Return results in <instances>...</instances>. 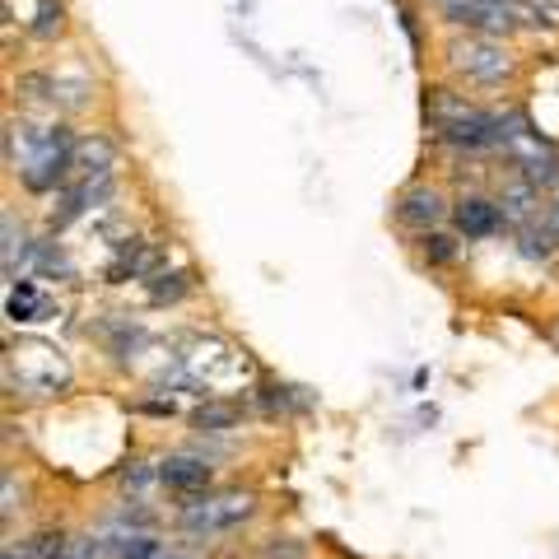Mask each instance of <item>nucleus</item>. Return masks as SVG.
Segmentation results:
<instances>
[{
	"label": "nucleus",
	"mask_w": 559,
	"mask_h": 559,
	"mask_svg": "<svg viewBox=\"0 0 559 559\" xmlns=\"http://www.w3.org/2000/svg\"><path fill=\"white\" fill-rule=\"evenodd\" d=\"M503 229V210L485 197H466L457 201V234L462 238H495Z\"/></svg>",
	"instance_id": "8"
},
{
	"label": "nucleus",
	"mask_w": 559,
	"mask_h": 559,
	"mask_svg": "<svg viewBox=\"0 0 559 559\" xmlns=\"http://www.w3.org/2000/svg\"><path fill=\"white\" fill-rule=\"evenodd\" d=\"M159 480L173 489V495H182L187 503L191 499H205V489H210V466L197 462V457H168L159 466Z\"/></svg>",
	"instance_id": "7"
},
{
	"label": "nucleus",
	"mask_w": 559,
	"mask_h": 559,
	"mask_svg": "<svg viewBox=\"0 0 559 559\" xmlns=\"http://www.w3.org/2000/svg\"><path fill=\"white\" fill-rule=\"evenodd\" d=\"M159 559H187V555H178V550H164V555H159Z\"/></svg>",
	"instance_id": "22"
},
{
	"label": "nucleus",
	"mask_w": 559,
	"mask_h": 559,
	"mask_svg": "<svg viewBox=\"0 0 559 559\" xmlns=\"http://www.w3.org/2000/svg\"><path fill=\"white\" fill-rule=\"evenodd\" d=\"M168 285H150V294H154V304H173V299H182L187 294V275L182 271H173V275H164Z\"/></svg>",
	"instance_id": "17"
},
{
	"label": "nucleus",
	"mask_w": 559,
	"mask_h": 559,
	"mask_svg": "<svg viewBox=\"0 0 559 559\" xmlns=\"http://www.w3.org/2000/svg\"><path fill=\"white\" fill-rule=\"evenodd\" d=\"M43 540H47V536H38V540H24V550H14V540H10V546H5V559H38Z\"/></svg>",
	"instance_id": "19"
},
{
	"label": "nucleus",
	"mask_w": 559,
	"mask_h": 559,
	"mask_svg": "<svg viewBox=\"0 0 559 559\" xmlns=\"http://www.w3.org/2000/svg\"><path fill=\"white\" fill-rule=\"evenodd\" d=\"M191 419H197L201 433H224V429L238 425V406H234V401H205V406Z\"/></svg>",
	"instance_id": "11"
},
{
	"label": "nucleus",
	"mask_w": 559,
	"mask_h": 559,
	"mask_svg": "<svg viewBox=\"0 0 559 559\" xmlns=\"http://www.w3.org/2000/svg\"><path fill=\"white\" fill-rule=\"evenodd\" d=\"M5 373H10V382L20 378V388L33 396H57L70 388V364L51 341H20L10 349Z\"/></svg>",
	"instance_id": "2"
},
{
	"label": "nucleus",
	"mask_w": 559,
	"mask_h": 559,
	"mask_svg": "<svg viewBox=\"0 0 559 559\" xmlns=\"http://www.w3.org/2000/svg\"><path fill=\"white\" fill-rule=\"evenodd\" d=\"M61 0H38V20H33V38H57L61 33Z\"/></svg>",
	"instance_id": "16"
},
{
	"label": "nucleus",
	"mask_w": 559,
	"mask_h": 559,
	"mask_svg": "<svg viewBox=\"0 0 559 559\" xmlns=\"http://www.w3.org/2000/svg\"><path fill=\"white\" fill-rule=\"evenodd\" d=\"M419 252H425V261H433V266H448L452 257H457V242H452L448 234H419Z\"/></svg>",
	"instance_id": "15"
},
{
	"label": "nucleus",
	"mask_w": 559,
	"mask_h": 559,
	"mask_svg": "<svg viewBox=\"0 0 559 559\" xmlns=\"http://www.w3.org/2000/svg\"><path fill=\"white\" fill-rule=\"evenodd\" d=\"M28 252H33V248H28V234L20 229V224H14V215L5 210V275H10V280H14V266H20Z\"/></svg>",
	"instance_id": "14"
},
{
	"label": "nucleus",
	"mask_w": 559,
	"mask_h": 559,
	"mask_svg": "<svg viewBox=\"0 0 559 559\" xmlns=\"http://www.w3.org/2000/svg\"><path fill=\"white\" fill-rule=\"evenodd\" d=\"M266 559H304V546H294V540H280V546H275V540H271Z\"/></svg>",
	"instance_id": "18"
},
{
	"label": "nucleus",
	"mask_w": 559,
	"mask_h": 559,
	"mask_svg": "<svg viewBox=\"0 0 559 559\" xmlns=\"http://www.w3.org/2000/svg\"><path fill=\"white\" fill-rule=\"evenodd\" d=\"M252 518V495H238V489H229V495H205V499H191L182 503V527L191 536H224L242 527V522Z\"/></svg>",
	"instance_id": "3"
},
{
	"label": "nucleus",
	"mask_w": 559,
	"mask_h": 559,
	"mask_svg": "<svg viewBox=\"0 0 559 559\" xmlns=\"http://www.w3.org/2000/svg\"><path fill=\"white\" fill-rule=\"evenodd\" d=\"M112 546H117V559H159L164 555V546L150 532H127V536H117Z\"/></svg>",
	"instance_id": "13"
},
{
	"label": "nucleus",
	"mask_w": 559,
	"mask_h": 559,
	"mask_svg": "<svg viewBox=\"0 0 559 559\" xmlns=\"http://www.w3.org/2000/svg\"><path fill=\"white\" fill-rule=\"evenodd\" d=\"M443 215H448V205H443V197H439L433 187H406V191L396 197V219L406 224V229L429 234Z\"/></svg>",
	"instance_id": "6"
},
{
	"label": "nucleus",
	"mask_w": 559,
	"mask_h": 559,
	"mask_svg": "<svg viewBox=\"0 0 559 559\" xmlns=\"http://www.w3.org/2000/svg\"><path fill=\"white\" fill-rule=\"evenodd\" d=\"M448 61L471 84H503V80H513V57L503 51V43L480 38V33H476V38H466V43H452Z\"/></svg>",
	"instance_id": "4"
},
{
	"label": "nucleus",
	"mask_w": 559,
	"mask_h": 559,
	"mask_svg": "<svg viewBox=\"0 0 559 559\" xmlns=\"http://www.w3.org/2000/svg\"><path fill=\"white\" fill-rule=\"evenodd\" d=\"M10 135L24 140V154L14 164V173H20V182L28 191H38V197H47V191H57L66 182V173L75 168V145L80 140L70 135L66 127H47V131H33V127H20V121H10Z\"/></svg>",
	"instance_id": "1"
},
{
	"label": "nucleus",
	"mask_w": 559,
	"mask_h": 559,
	"mask_svg": "<svg viewBox=\"0 0 559 559\" xmlns=\"http://www.w3.org/2000/svg\"><path fill=\"white\" fill-rule=\"evenodd\" d=\"M112 164H117L112 140L90 135V140H80L75 145V168L84 173V178H112Z\"/></svg>",
	"instance_id": "9"
},
{
	"label": "nucleus",
	"mask_w": 559,
	"mask_h": 559,
	"mask_svg": "<svg viewBox=\"0 0 559 559\" xmlns=\"http://www.w3.org/2000/svg\"><path fill=\"white\" fill-rule=\"evenodd\" d=\"M448 24L471 28L480 38H495V33H513L518 28V10L513 0H439Z\"/></svg>",
	"instance_id": "5"
},
{
	"label": "nucleus",
	"mask_w": 559,
	"mask_h": 559,
	"mask_svg": "<svg viewBox=\"0 0 559 559\" xmlns=\"http://www.w3.org/2000/svg\"><path fill=\"white\" fill-rule=\"evenodd\" d=\"M546 224H550V234H555V242H559V201L546 210Z\"/></svg>",
	"instance_id": "21"
},
{
	"label": "nucleus",
	"mask_w": 559,
	"mask_h": 559,
	"mask_svg": "<svg viewBox=\"0 0 559 559\" xmlns=\"http://www.w3.org/2000/svg\"><path fill=\"white\" fill-rule=\"evenodd\" d=\"M499 210H503V224H532L536 219V187L522 178V182H513L509 191H503V201H499Z\"/></svg>",
	"instance_id": "10"
},
{
	"label": "nucleus",
	"mask_w": 559,
	"mask_h": 559,
	"mask_svg": "<svg viewBox=\"0 0 559 559\" xmlns=\"http://www.w3.org/2000/svg\"><path fill=\"white\" fill-rule=\"evenodd\" d=\"M145 480H150V471H145V466H140V462H135V466L127 471V485H135V489H140V485H145Z\"/></svg>",
	"instance_id": "20"
},
{
	"label": "nucleus",
	"mask_w": 559,
	"mask_h": 559,
	"mask_svg": "<svg viewBox=\"0 0 559 559\" xmlns=\"http://www.w3.org/2000/svg\"><path fill=\"white\" fill-rule=\"evenodd\" d=\"M522 257H532V261H546L555 248H559V242H555V234H550V224H522Z\"/></svg>",
	"instance_id": "12"
}]
</instances>
